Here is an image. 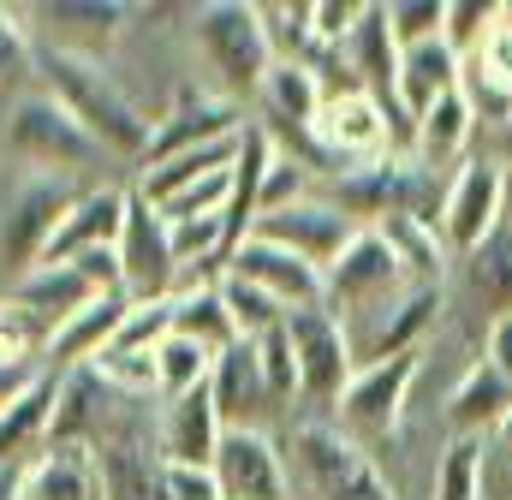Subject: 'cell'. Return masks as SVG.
Instances as JSON below:
<instances>
[{
  "mask_svg": "<svg viewBox=\"0 0 512 500\" xmlns=\"http://www.w3.org/2000/svg\"><path fill=\"white\" fill-rule=\"evenodd\" d=\"M477 453L483 441H453L435 465V483H429V500H483L477 489Z\"/></svg>",
  "mask_w": 512,
  "mask_h": 500,
  "instance_id": "cell-40",
  "label": "cell"
},
{
  "mask_svg": "<svg viewBox=\"0 0 512 500\" xmlns=\"http://www.w3.org/2000/svg\"><path fill=\"white\" fill-rule=\"evenodd\" d=\"M90 298H96V292L84 286V274H78L72 262H36L30 274L12 280V304H24V310L48 328V340H54Z\"/></svg>",
  "mask_w": 512,
  "mask_h": 500,
  "instance_id": "cell-27",
  "label": "cell"
},
{
  "mask_svg": "<svg viewBox=\"0 0 512 500\" xmlns=\"http://www.w3.org/2000/svg\"><path fill=\"white\" fill-rule=\"evenodd\" d=\"M322 102H328V90H322V72L310 60H274L268 78H262V90H256V108H262V131L268 137L292 131V137L310 143V125L322 114Z\"/></svg>",
  "mask_w": 512,
  "mask_h": 500,
  "instance_id": "cell-19",
  "label": "cell"
},
{
  "mask_svg": "<svg viewBox=\"0 0 512 500\" xmlns=\"http://www.w3.org/2000/svg\"><path fill=\"white\" fill-rule=\"evenodd\" d=\"M483 364L512 387V316H507V322H495V328L483 334Z\"/></svg>",
  "mask_w": 512,
  "mask_h": 500,
  "instance_id": "cell-45",
  "label": "cell"
},
{
  "mask_svg": "<svg viewBox=\"0 0 512 500\" xmlns=\"http://www.w3.org/2000/svg\"><path fill=\"white\" fill-rule=\"evenodd\" d=\"M310 149L328 155V167H334L340 179L358 173V167H376V161H393V155H399L382 102L364 96V90L328 96V102H322V114H316V125H310Z\"/></svg>",
  "mask_w": 512,
  "mask_h": 500,
  "instance_id": "cell-8",
  "label": "cell"
},
{
  "mask_svg": "<svg viewBox=\"0 0 512 500\" xmlns=\"http://www.w3.org/2000/svg\"><path fill=\"white\" fill-rule=\"evenodd\" d=\"M90 453H96L102 500H167V459L143 435H114Z\"/></svg>",
  "mask_w": 512,
  "mask_h": 500,
  "instance_id": "cell-23",
  "label": "cell"
},
{
  "mask_svg": "<svg viewBox=\"0 0 512 500\" xmlns=\"http://www.w3.org/2000/svg\"><path fill=\"white\" fill-rule=\"evenodd\" d=\"M221 298H227V316H233L239 340H262V334H274V328L286 322V310H280L262 286L239 280V274H221Z\"/></svg>",
  "mask_w": 512,
  "mask_h": 500,
  "instance_id": "cell-35",
  "label": "cell"
},
{
  "mask_svg": "<svg viewBox=\"0 0 512 500\" xmlns=\"http://www.w3.org/2000/svg\"><path fill=\"white\" fill-rule=\"evenodd\" d=\"M507 411H512V387L477 358V364H465V375L447 387L441 429H447V441H489L507 423Z\"/></svg>",
  "mask_w": 512,
  "mask_h": 500,
  "instance_id": "cell-20",
  "label": "cell"
},
{
  "mask_svg": "<svg viewBox=\"0 0 512 500\" xmlns=\"http://www.w3.org/2000/svg\"><path fill=\"white\" fill-rule=\"evenodd\" d=\"M131 298L126 292H102V298H90L54 340H48V352H42V364L54 375L66 370H84V364H96L108 346H114V334H120V322H126Z\"/></svg>",
  "mask_w": 512,
  "mask_h": 500,
  "instance_id": "cell-24",
  "label": "cell"
},
{
  "mask_svg": "<svg viewBox=\"0 0 512 500\" xmlns=\"http://www.w3.org/2000/svg\"><path fill=\"white\" fill-rule=\"evenodd\" d=\"M286 340H292V364H298V399H310L316 411L334 417L340 393L358 375V358H352V340H346L340 316L328 304L286 310Z\"/></svg>",
  "mask_w": 512,
  "mask_h": 500,
  "instance_id": "cell-6",
  "label": "cell"
},
{
  "mask_svg": "<svg viewBox=\"0 0 512 500\" xmlns=\"http://www.w3.org/2000/svg\"><path fill=\"white\" fill-rule=\"evenodd\" d=\"M6 149L24 155L30 173H54V179H72V185L84 173H96V167L114 161L42 84H30V90L12 96V108H6Z\"/></svg>",
  "mask_w": 512,
  "mask_h": 500,
  "instance_id": "cell-2",
  "label": "cell"
},
{
  "mask_svg": "<svg viewBox=\"0 0 512 500\" xmlns=\"http://www.w3.org/2000/svg\"><path fill=\"white\" fill-rule=\"evenodd\" d=\"M0 84H12V90L36 84V42L24 30V18L6 6H0Z\"/></svg>",
  "mask_w": 512,
  "mask_h": 500,
  "instance_id": "cell-42",
  "label": "cell"
},
{
  "mask_svg": "<svg viewBox=\"0 0 512 500\" xmlns=\"http://www.w3.org/2000/svg\"><path fill=\"white\" fill-rule=\"evenodd\" d=\"M358 233H364V227H358L340 203H328V197L316 191V197H304V203H292V209H280V215H262L251 239H268V245L292 250V256H304L310 268L328 274V268L340 262V250L352 245Z\"/></svg>",
  "mask_w": 512,
  "mask_h": 500,
  "instance_id": "cell-13",
  "label": "cell"
},
{
  "mask_svg": "<svg viewBox=\"0 0 512 500\" xmlns=\"http://www.w3.org/2000/svg\"><path fill=\"white\" fill-rule=\"evenodd\" d=\"M54 399H60V375L42 364V375L0 411V471L30 465L48 447V423H54Z\"/></svg>",
  "mask_w": 512,
  "mask_h": 500,
  "instance_id": "cell-25",
  "label": "cell"
},
{
  "mask_svg": "<svg viewBox=\"0 0 512 500\" xmlns=\"http://www.w3.org/2000/svg\"><path fill=\"white\" fill-rule=\"evenodd\" d=\"M221 435H227V423H221V411H215L209 381L191 387V393H179V399H167V411H161V459H167V465L215 471Z\"/></svg>",
  "mask_w": 512,
  "mask_h": 500,
  "instance_id": "cell-18",
  "label": "cell"
},
{
  "mask_svg": "<svg viewBox=\"0 0 512 500\" xmlns=\"http://www.w3.org/2000/svg\"><path fill=\"white\" fill-rule=\"evenodd\" d=\"M24 500H102L90 447H42L24 465Z\"/></svg>",
  "mask_w": 512,
  "mask_h": 500,
  "instance_id": "cell-29",
  "label": "cell"
},
{
  "mask_svg": "<svg viewBox=\"0 0 512 500\" xmlns=\"http://www.w3.org/2000/svg\"><path fill=\"white\" fill-rule=\"evenodd\" d=\"M268 161H274V137L251 120L245 125L239 155H233V191H227V262H233V250L245 245L251 227H256V197H262V173H268Z\"/></svg>",
  "mask_w": 512,
  "mask_h": 500,
  "instance_id": "cell-31",
  "label": "cell"
},
{
  "mask_svg": "<svg viewBox=\"0 0 512 500\" xmlns=\"http://www.w3.org/2000/svg\"><path fill=\"white\" fill-rule=\"evenodd\" d=\"M495 435H501V441H512V411H507V423H501V429H495Z\"/></svg>",
  "mask_w": 512,
  "mask_h": 500,
  "instance_id": "cell-47",
  "label": "cell"
},
{
  "mask_svg": "<svg viewBox=\"0 0 512 500\" xmlns=\"http://www.w3.org/2000/svg\"><path fill=\"white\" fill-rule=\"evenodd\" d=\"M453 90H465V60L447 48V42H423V48H405V60H399V114L417 120L435 108V102H447Z\"/></svg>",
  "mask_w": 512,
  "mask_h": 500,
  "instance_id": "cell-26",
  "label": "cell"
},
{
  "mask_svg": "<svg viewBox=\"0 0 512 500\" xmlns=\"http://www.w3.org/2000/svg\"><path fill=\"white\" fill-rule=\"evenodd\" d=\"M0 500H24V465L0 471Z\"/></svg>",
  "mask_w": 512,
  "mask_h": 500,
  "instance_id": "cell-46",
  "label": "cell"
},
{
  "mask_svg": "<svg viewBox=\"0 0 512 500\" xmlns=\"http://www.w3.org/2000/svg\"><path fill=\"white\" fill-rule=\"evenodd\" d=\"M447 292H453V310L471 316L483 334H489L495 322H507L512 316V215L477 250L453 256V280H447Z\"/></svg>",
  "mask_w": 512,
  "mask_h": 500,
  "instance_id": "cell-12",
  "label": "cell"
},
{
  "mask_svg": "<svg viewBox=\"0 0 512 500\" xmlns=\"http://www.w3.org/2000/svg\"><path fill=\"white\" fill-rule=\"evenodd\" d=\"M507 191H512V167L501 155H471L453 179H447V203H441V245L447 256L477 250L501 221H507Z\"/></svg>",
  "mask_w": 512,
  "mask_h": 500,
  "instance_id": "cell-7",
  "label": "cell"
},
{
  "mask_svg": "<svg viewBox=\"0 0 512 500\" xmlns=\"http://www.w3.org/2000/svg\"><path fill=\"white\" fill-rule=\"evenodd\" d=\"M292 471L310 500H399V489L376 465V453H364L328 417H304L292 429Z\"/></svg>",
  "mask_w": 512,
  "mask_h": 500,
  "instance_id": "cell-4",
  "label": "cell"
},
{
  "mask_svg": "<svg viewBox=\"0 0 512 500\" xmlns=\"http://www.w3.org/2000/svg\"><path fill=\"white\" fill-rule=\"evenodd\" d=\"M120 274H126V298L149 304V298H173L185 268L173 256V233H167V215L131 185V203H126V227H120Z\"/></svg>",
  "mask_w": 512,
  "mask_h": 500,
  "instance_id": "cell-9",
  "label": "cell"
},
{
  "mask_svg": "<svg viewBox=\"0 0 512 500\" xmlns=\"http://www.w3.org/2000/svg\"><path fill=\"white\" fill-rule=\"evenodd\" d=\"M30 18H42L54 48H72V54L96 60V48L131 18V6H120V0H54V6H30Z\"/></svg>",
  "mask_w": 512,
  "mask_h": 500,
  "instance_id": "cell-28",
  "label": "cell"
},
{
  "mask_svg": "<svg viewBox=\"0 0 512 500\" xmlns=\"http://www.w3.org/2000/svg\"><path fill=\"white\" fill-rule=\"evenodd\" d=\"M477 125H483V120H477L471 96H465V90H453L447 102H435V108L417 120V131H411V155H405V161H411V167H423V173H435V179H441V173H459V167H465L459 155L471 149Z\"/></svg>",
  "mask_w": 512,
  "mask_h": 500,
  "instance_id": "cell-22",
  "label": "cell"
},
{
  "mask_svg": "<svg viewBox=\"0 0 512 500\" xmlns=\"http://www.w3.org/2000/svg\"><path fill=\"white\" fill-rule=\"evenodd\" d=\"M441 24H447V0H387V30L399 48L441 42Z\"/></svg>",
  "mask_w": 512,
  "mask_h": 500,
  "instance_id": "cell-38",
  "label": "cell"
},
{
  "mask_svg": "<svg viewBox=\"0 0 512 500\" xmlns=\"http://www.w3.org/2000/svg\"><path fill=\"white\" fill-rule=\"evenodd\" d=\"M215 483L221 500H292L286 459L268 429H227L215 453Z\"/></svg>",
  "mask_w": 512,
  "mask_h": 500,
  "instance_id": "cell-14",
  "label": "cell"
},
{
  "mask_svg": "<svg viewBox=\"0 0 512 500\" xmlns=\"http://www.w3.org/2000/svg\"><path fill=\"white\" fill-rule=\"evenodd\" d=\"M126 203H131V185H90V191H78V203L66 209L60 233L42 250V262H72V256H84V250L120 245Z\"/></svg>",
  "mask_w": 512,
  "mask_h": 500,
  "instance_id": "cell-21",
  "label": "cell"
},
{
  "mask_svg": "<svg viewBox=\"0 0 512 500\" xmlns=\"http://www.w3.org/2000/svg\"><path fill=\"white\" fill-rule=\"evenodd\" d=\"M256 18H262L274 60H304V48H310V6L304 0L298 6H256Z\"/></svg>",
  "mask_w": 512,
  "mask_h": 500,
  "instance_id": "cell-41",
  "label": "cell"
},
{
  "mask_svg": "<svg viewBox=\"0 0 512 500\" xmlns=\"http://www.w3.org/2000/svg\"><path fill=\"white\" fill-rule=\"evenodd\" d=\"M256 352H262V375H268V399H274V411H286V405L298 399V364H292L286 322H280L274 334H262V340H256Z\"/></svg>",
  "mask_w": 512,
  "mask_h": 500,
  "instance_id": "cell-43",
  "label": "cell"
},
{
  "mask_svg": "<svg viewBox=\"0 0 512 500\" xmlns=\"http://www.w3.org/2000/svg\"><path fill=\"white\" fill-rule=\"evenodd\" d=\"M209 370H215V352H203L197 340L167 334V340L155 346V393H161V399H179V393L203 387Z\"/></svg>",
  "mask_w": 512,
  "mask_h": 500,
  "instance_id": "cell-34",
  "label": "cell"
},
{
  "mask_svg": "<svg viewBox=\"0 0 512 500\" xmlns=\"http://www.w3.org/2000/svg\"><path fill=\"white\" fill-rule=\"evenodd\" d=\"M245 125L251 120H245L239 102H227V96H179V102L161 114V125H155L143 167H155V161H167V155H185V149H203V143H221V137H239Z\"/></svg>",
  "mask_w": 512,
  "mask_h": 500,
  "instance_id": "cell-16",
  "label": "cell"
},
{
  "mask_svg": "<svg viewBox=\"0 0 512 500\" xmlns=\"http://www.w3.org/2000/svg\"><path fill=\"white\" fill-rule=\"evenodd\" d=\"M227 274H239V280L262 286L280 310H310V304H322V268H310L304 256L268 245V239H245V245L233 250Z\"/></svg>",
  "mask_w": 512,
  "mask_h": 500,
  "instance_id": "cell-17",
  "label": "cell"
},
{
  "mask_svg": "<svg viewBox=\"0 0 512 500\" xmlns=\"http://www.w3.org/2000/svg\"><path fill=\"white\" fill-rule=\"evenodd\" d=\"M36 84L84 125L108 155H120V161H143V155H149L155 125H149V114L114 84V72H108L102 60L72 54V48H54V42H36Z\"/></svg>",
  "mask_w": 512,
  "mask_h": 500,
  "instance_id": "cell-1",
  "label": "cell"
},
{
  "mask_svg": "<svg viewBox=\"0 0 512 500\" xmlns=\"http://www.w3.org/2000/svg\"><path fill=\"white\" fill-rule=\"evenodd\" d=\"M209 393H215V411H221L227 429H268V417H280L274 399H268V375H262L256 340H239V346L215 352Z\"/></svg>",
  "mask_w": 512,
  "mask_h": 500,
  "instance_id": "cell-15",
  "label": "cell"
},
{
  "mask_svg": "<svg viewBox=\"0 0 512 500\" xmlns=\"http://www.w3.org/2000/svg\"><path fill=\"white\" fill-rule=\"evenodd\" d=\"M78 191H90V185L54 179V173H30V179L12 191L6 221H0V250H6V262H12L18 274H30V268L42 262V250L60 233V221H66V209L78 203Z\"/></svg>",
  "mask_w": 512,
  "mask_h": 500,
  "instance_id": "cell-10",
  "label": "cell"
},
{
  "mask_svg": "<svg viewBox=\"0 0 512 500\" xmlns=\"http://www.w3.org/2000/svg\"><path fill=\"white\" fill-rule=\"evenodd\" d=\"M191 42L203 54V66L215 72L221 96L239 102L262 90L268 66H274V48L262 36V18H256L251 0H209V6H191Z\"/></svg>",
  "mask_w": 512,
  "mask_h": 500,
  "instance_id": "cell-3",
  "label": "cell"
},
{
  "mask_svg": "<svg viewBox=\"0 0 512 500\" xmlns=\"http://www.w3.org/2000/svg\"><path fill=\"white\" fill-rule=\"evenodd\" d=\"M495 18H501V6H495V0H447V24H441V42H447L459 60H471V54L489 42Z\"/></svg>",
  "mask_w": 512,
  "mask_h": 500,
  "instance_id": "cell-37",
  "label": "cell"
},
{
  "mask_svg": "<svg viewBox=\"0 0 512 500\" xmlns=\"http://www.w3.org/2000/svg\"><path fill=\"white\" fill-rule=\"evenodd\" d=\"M239 143H245V131H239V137H221V143H203V149H185V155H167V161H155V167L137 173V191L161 209V203H173L179 191H191V185L227 173L233 155H239Z\"/></svg>",
  "mask_w": 512,
  "mask_h": 500,
  "instance_id": "cell-30",
  "label": "cell"
},
{
  "mask_svg": "<svg viewBox=\"0 0 512 500\" xmlns=\"http://www.w3.org/2000/svg\"><path fill=\"white\" fill-rule=\"evenodd\" d=\"M167 500H221V483H215V471L167 465Z\"/></svg>",
  "mask_w": 512,
  "mask_h": 500,
  "instance_id": "cell-44",
  "label": "cell"
},
{
  "mask_svg": "<svg viewBox=\"0 0 512 500\" xmlns=\"http://www.w3.org/2000/svg\"><path fill=\"white\" fill-rule=\"evenodd\" d=\"M304 197H316V173H310V161H292L286 149H274V161H268V173H262L256 221H262V215H280V209H292V203H304Z\"/></svg>",
  "mask_w": 512,
  "mask_h": 500,
  "instance_id": "cell-36",
  "label": "cell"
},
{
  "mask_svg": "<svg viewBox=\"0 0 512 500\" xmlns=\"http://www.w3.org/2000/svg\"><path fill=\"white\" fill-rule=\"evenodd\" d=\"M465 96H471V108H483V96H501L512 120V6H501L489 42L465 60Z\"/></svg>",
  "mask_w": 512,
  "mask_h": 500,
  "instance_id": "cell-33",
  "label": "cell"
},
{
  "mask_svg": "<svg viewBox=\"0 0 512 500\" xmlns=\"http://www.w3.org/2000/svg\"><path fill=\"white\" fill-rule=\"evenodd\" d=\"M405 286V268H399V256L387 245L382 227H364L352 245L340 250V262L322 274V304L346 322V316H358V310H370V304H382Z\"/></svg>",
  "mask_w": 512,
  "mask_h": 500,
  "instance_id": "cell-11",
  "label": "cell"
},
{
  "mask_svg": "<svg viewBox=\"0 0 512 500\" xmlns=\"http://www.w3.org/2000/svg\"><path fill=\"white\" fill-rule=\"evenodd\" d=\"M173 334H179V340H197L203 352L239 346V328H233V316H227L221 280H197V286H179V292H173Z\"/></svg>",
  "mask_w": 512,
  "mask_h": 500,
  "instance_id": "cell-32",
  "label": "cell"
},
{
  "mask_svg": "<svg viewBox=\"0 0 512 500\" xmlns=\"http://www.w3.org/2000/svg\"><path fill=\"white\" fill-rule=\"evenodd\" d=\"M167 334H173V298H149V304L131 298L126 322L114 334V352H155Z\"/></svg>",
  "mask_w": 512,
  "mask_h": 500,
  "instance_id": "cell-39",
  "label": "cell"
},
{
  "mask_svg": "<svg viewBox=\"0 0 512 500\" xmlns=\"http://www.w3.org/2000/svg\"><path fill=\"white\" fill-rule=\"evenodd\" d=\"M417 375H423V352L358 370L352 375V387L340 393V405H334L328 423H334L340 435H352L364 453H370L376 441H393V435L405 429V411H411V387H417Z\"/></svg>",
  "mask_w": 512,
  "mask_h": 500,
  "instance_id": "cell-5",
  "label": "cell"
}]
</instances>
